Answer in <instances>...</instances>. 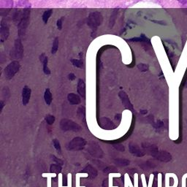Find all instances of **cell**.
<instances>
[{"label": "cell", "mask_w": 187, "mask_h": 187, "mask_svg": "<svg viewBox=\"0 0 187 187\" xmlns=\"http://www.w3.org/2000/svg\"><path fill=\"white\" fill-rule=\"evenodd\" d=\"M77 90H78V93L79 94V95L82 98H85L86 97V84H85V82L83 80H78Z\"/></svg>", "instance_id": "12"}, {"label": "cell", "mask_w": 187, "mask_h": 187, "mask_svg": "<svg viewBox=\"0 0 187 187\" xmlns=\"http://www.w3.org/2000/svg\"><path fill=\"white\" fill-rule=\"evenodd\" d=\"M102 123H101V126L104 129H107V130H110L111 128H112V125L113 123L112 121L109 120L108 119H102Z\"/></svg>", "instance_id": "21"}, {"label": "cell", "mask_w": 187, "mask_h": 187, "mask_svg": "<svg viewBox=\"0 0 187 187\" xmlns=\"http://www.w3.org/2000/svg\"><path fill=\"white\" fill-rule=\"evenodd\" d=\"M102 16L98 12L91 13L88 18V24L92 29H96L102 23Z\"/></svg>", "instance_id": "5"}, {"label": "cell", "mask_w": 187, "mask_h": 187, "mask_svg": "<svg viewBox=\"0 0 187 187\" xmlns=\"http://www.w3.org/2000/svg\"><path fill=\"white\" fill-rule=\"evenodd\" d=\"M60 128L62 131L78 132L81 130V126L76 122L68 119H63L60 121Z\"/></svg>", "instance_id": "2"}, {"label": "cell", "mask_w": 187, "mask_h": 187, "mask_svg": "<svg viewBox=\"0 0 187 187\" xmlns=\"http://www.w3.org/2000/svg\"><path fill=\"white\" fill-rule=\"evenodd\" d=\"M31 90L30 87L25 86L23 87V91H22V104L26 106L29 102L30 98H31Z\"/></svg>", "instance_id": "9"}, {"label": "cell", "mask_w": 187, "mask_h": 187, "mask_svg": "<svg viewBox=\"0 0 187 187\" xmlns=\"http://www.w3.org/2000/svg\"><path fill=\"white\" fill-rule=\"evenodd\" d=\"M23 56V47L21 40L16 39L14 42L13 49L11 51V56L15 59H21Z\"/></svg>", "instance_id": "6"}, {"label": "cell", "mask_w": 187, "mask_h": 187, "mask_svg": "<svg viewBox=\"0 0 187 187\" xmlns=\"http://www.w3.org/2000/svg\"><path fill=\"white\" fill-rule=\"evenodd\" d=\"M84 172L87 173L92 178H95V177L97 175V170H96L94 167H92L91 165H88L87 167L84 169Z\"/></svg>", "instance_id": "18"}, {"label": "cell", "mask_w": 187, "mask_h": 187, "mask_svg": "<svg viewBox=\"0 0 187 187\" xmlns=\"http://www.w3.org/2000/svg\"><path fill=\"white\" fill-rule=\"evenodd\" d=\"M89 151L92 156H97V157H101L102 154V152L100 148H99L98 145H91L89 149Z\"/></svg>", "instance_id": "16"}, {"label": "cell", "mask_w": 187, "mask_h": 187, "mask_svg": "<svg viewBox=\"0 0 187 187\" xmlns=\"http://www.w3.org/2000/svg\"><path fill=\"white\" fill-rule=\"evenodd\" d=\"M31 8V3L29 2V0H18L17 2V8Z\"/></svg>", "instance_id": "19"}, {"label": "cell", "mask_w": 187, "mask_h": 187, "mask_svg": "<svg viewBox=\"0 0 187 187\" xmlns=\"http://www.w3.org/2000/svg\"><path fill=\"white\" fill-rule=\"evenodd\" d=\"M164 126V123L162 121L159 120L156 124H154V127L156 128V130H161L162 128H163Z\"/></svg>", "instance_id": "31"}, {"label": "cell", "mask_w": 187, "mask_h": 187, "mask_svg": "<svg viewBox=\"0 0 187 187\" xmlns=\"http://www.w3.org/2000/svg\"><path fill=\"white\" fill-rule=\"evenodd\" d=\"M115 148H116L117 150H119V151H124V147L121 145H115Z\"/></svg>", "instance_id": "34"}, {"label": "cell", "mask_w": 187, "mask_h": 187, "mask_svg": "<svg viewBox=\"0 0 187 187\" xmlns=\"http://www.w3.org/2000/svg\"><path fill=\"white\" fill-rule=\"evenodd\" d=\"M147 113H148V111H147V110H141V111H140V113H141V114H143V115H145V114H146Z\"/></svg>", "instance_id": "36"}, {"label": "cell", "mask_w": 187, "mask_h": 187, "mask_svg": "<svg viewBox=\"0 0 187 187\" xmlns=\"http://www.w3.org/2000/svg\"><path fill=\"white\" fill-rule=\"evenodd\" d=\"M13 7V0H0V9L1 12L7 10L9 13Z\"/></svg>", "instance_id": "11"}, {"label": "cell", "mask_w": 187, "mask_h": 187, "mask_svg": "<svg viewBox=\"0 0 187 187\" xmlns=\"http://www.w3.org/2000/svg\"><path fill=\"white\" fill-rule=\"evenodd\" d=\"M156 159L162 162H169L171 159V155L166 151H158L157 154L154 156Z\"/></svg>", "instance_id": "13"}, {"label": "cell", "mask_w": 187, "mask_h": 187, "mask_svg": "<svg viewBox=\"0 0 187 187\" xmlns=\"http://www.w3.org/2000/svg\"><path fill=\"white\" fill-rule=\"evenodd\" d=\"M40 60L41 62L43 64V72L45 75H48L51 74V70L48 67V59L45 56L44 53H42V55L40 56Z\"/></svg>", "instance_id": "14"}, {"label": "cell", "mask_w": 187, "mask_h": 187, "mask_svg": "<svg viewBox=\"0 0 187 187\" xmlns=\"http://www.w3.org/2000/svg\"><path fill=\"white\" fill-rule=\"evenodd\" d=\"M86 141L83 137H77L72 139L67 145V148L69 151H81L85 148Z\"/></svg>", "instance_id": "4"}, {"label": "cell", "mask_w": 187, "mask_h": 187, "mask_svg": "<svg viewBox=\"0 0 187 187\" xmlns=\"http://www.w3.org/2000/svg\"><path fill=\"white\" fill-rule=\"evenodd\" d=\"M63 20H64V17H61V18H59L56 22V26H57V28L59 30H61L62 29V25H63Z\"/></svg>", "instance_id": "30"}, {"label": "cell", "mask_w": 187, "mask_h": 187, "mask_svg": "<svg viewBox=\"0 0 187 187\" xmlns=\"http://www.w3.org/2000/svg\"><path fill=\"white\" fill-rule=\"evenodd\" d=\"M30 19V8H25L23 9L22 13L21 18L19 21L18 27V34L20 36L25 34L27 28L28 27Z\"/></svg>", "instance_id": "1"}, {"label": "cell", "mask_w": 187, "mask_h": 187, "mask_svg": "<svg viewBox=\"0 0 187 187\" xmlns=\"http://www.w3.org/2000/svg\"><path fill=\"white\" fill-rule=\"evenodd\" d=\"M67 100L71 104H79L81 102V99L78 94L74 93H70L67 95Z\"/></svg>", "instance_id": "15"}, {"label": "cell", "mask_w": 187, "mask_h": 187, "mask_svg": "<svg viewBox=\"0 0 187 187\" xmlns=\"http://www.w3.org/2000/svg\"><path fill=\"white\" fill-rule=\"evenodd\" d=\"M61 167L60 164H53L51 165L50 167V171L51 173H60L61 171Z\"/></svg>", "instance_id": "22"}, {"label": "cell", "mask_w": 187, "mask_h": 187, "mask_svg": "<svg viewBox=\"0 0 187 187\" xmlns=\"http://www.w3.org/2000/svg\"><path fill=\"white\" fill-rule=\"evenodd\" d=\"M119 96L120 97L121 100L122 102V104H123L124 106L126 108V109L130 110L132 112H134V107H133L132 104L130 102V99H129V97L126 94V93L124 91H121L119 94Z\"/></svg>", "instance_id": "8"}, {"label": "cell", "mask_w": 187, "mask_h": 187, "mask_svg": "<svg viewBox=\"0 0 187 187\" xmlns=\"http://www.w3.org/2000/svg\"><path fill=\"white\" fill-rule=\"evenodd\" d=\"M53 146H54V148H56V151H57L59 154H61V145H60V143L59 142V140H56V139H54V140H53Z\"/></svg>", "instance_id": "26"}, {"label": "cell", "mask_w": 187, "mask_h": 187, "mask_svg": "<svg viewBox=\"0 0 187 187\" xmlns=\"http://www.w3.org/2000/svg\"><path fill=\"white\" fill-rule=\"evenodd\" d=\"M10 35V25L8 20L2 18L0 23V40L4 42L8 40Z\"/></svg>", "instance_id": "7"}, {"label": "cell", "mask_w": 187, "mask_h": 187, "mask_svg": "<svg viewBox=\"0 0 187 187\" xmlns=\"http://www.w3.org/2000/svg\"><path fill=\"white\" fill-rule=\"evenodd\" d=\"M75 78H76V76L75 75V74L70 73L68 75V79L70 80V81H74V80H75Z\"/></svg>", "instance_id": "33"}, {"label": "cell", "mask_w": 187, "mask_h": 187, "mask_svg": "<svg viewBox=\"0 0 187 187\" xmlns=\"http://www.w3.org/2000/svg\"><path fill=\"white\" fill-rule=\"evenodd\" d=\"M129 148H130V153L134 156H137V157H141V156H143L145 155V153L136 144L130 143Z\"/></svg>", "instance_id": "10"}, {"label": "cell", "mask_w": 187, "mask_h": 187, "mask_svg": "<svg viewBox=\"0 0 187 187\" xmlns=\"http://www.w3.org/2000/svg\"><path fill=\"white\" fill-rule=\"evenodd\" d=\"M186 87H187V83H186Z\"/></svg>", "instance_id": "38"}, {"label": "cell", "mask_w": 187, "mask_h": 187, "mask_svg": "<svg viewBox=\"0 0 187 187\" xmlns=\"http://www.w3.org/2000/svg\"><path fill=\"white\" fill-rule=\"evenodd\" d=\"M58 49H59V38H56L53 40V45H52L51 49V53L52 54H55L57 52Z\"/></svg>", "instance_id": "23"}, {"label": "cell", "mask_w": 187, "mask_h": 187, "mask_svg": "<svg viewBox=\"0 0 187 187\" xmlns=\"http://www.w3.org/2000/svg\"><path fill=\"white\" fill-rule=\"evenodd\" d=\"M115 163L120 166H126L130 164V161L126 160V159H117L115 160Z\"/></svg>", "instance_id": "27"}, {"label": "cell", "mask_w": 187, "mask_h": 187, "mask_svg": "<svg viewBox=\"0 0 187 187\" xmlns=\"http://www.w3.org/2000/svg\"><path fill=\"white\" fill-rule=\"evenodd\" d=\"M78 116L81 117V119L85 118V116H86V110H85V108H83V107H81V108H78Z\"/></svg>", "instance_id": "28"}, {"label": "cell", "mask_w": 187, "mask_h": 187, "mask_svg": "<svg viewBox=\"0 0 187 187\" xmlns=\"http://www.w3.org/2000/svg\"><path fill=\"white\" fill-rule=\"evenodd\" d=\"M178 2H180L181 5H186V7H187V0H178Z\"/></svg>", "instance_id": "35"}, {"label": "cell", "mask_w": 187, "mask_h": 187, "mask_svg": "<svg viewBox=\"0 0 187 187\" xmlns=\"http://www.w3.org/2000/svg\"><path fill=\"white\" fill-rule=\"evenodd\" d=\"M52 13H53V10L52 9L47 10L46 11H45V12L43 13L42 18V20H43L45 24H46V23H48L49 18H50V17L51 16Z\"/></svg>", "instance_id": "20"}, {"label": "cell", "mask_w": 187, "mask_h": 187, "mask_svg": "<svg viewBox=\"0 0 187 187\" xmlns=\"http://www.w3.org/2000/svg\"><path fill=\"white\" fill-rule=\"evenodd\" d=\"M71 62L73 64L75 67H78V68H83V62L81 59H71Z\"/></svg>", "instance_id": "24"}, {"label": "cell", "mask_w": 187, "mask_h": 187, "mask_svg": "<svg viewBox=\"0 0 187 187\" xmlns=\"http://www.w3.org/2000/svg\"><path fill=\"white\" fill-rule=\"evenodd\" d=\"M52 156V159H53V160L54 161V162H56V164H60V165H62L63 164V161L61 160V159H59V158L56 157V156H54V155H53Z\"/></svg>", "instance_id": "32"}, {"label": "cell", "mask_w": 187, "mask_h": 187, "mask_svg": "<svg viewBox=\"0 0 187 187\" xmlns=\"http://www.w3.org/2000/svg\"><path fill=\"white\" fill-rule=\"evenodd\" d=\"M1 111H2V109H3V108H4V102H3V101H1Z\"/></svg>", "instance_id": "37"}, {"label": "cell", "mask_w": 187, "mask_h": 187, "mask_svg": "<svg viewBox=\"0 0 187 187\" xmlns=\"http://www.w3.org/2000/svg\"><path fill=\"white\" fill-rule=\"evenodd\" d=\"M137 68L142 72H146L147 70H148V65L145 64H140L137 65Z\"/></svg>", "instance_id": "29"}, {"label": "cell", "mask_w": 187, "mask_h": 187, "mask_svg": "<svg viewBox=\"0 0 187 187\" xmlns=\"http://www.w3.org/2000/svg\"><path fill=\"white\" fill-rule=\"evenodd\" d=\"M45 121L47 122V124L49 125H52L55 121V117L53 116V115H51V114H48V115L45 116Z\"/></svg>", "instance_id": "25"}, {"label": "cell", "mask_w": 187, "mask_h": 187, "mask_svg": "<svg viewBox=\"0 0 187 187\" xmlns=\"http://www.w3.org/2000/svg\"><path fill=\"white\" fill-rule=\"evenodd\" d=\"M20 63L18 61H13L8 64L4 70V74H5V78L10 80L16 75V74L20 70Z\"/></svg>", "instance_id": "3"}, {"label": "cell", "mask_w": 187, "mask_h": 187, "mask_svg": "<svg viewBox=\"0 0 187 187\" xmlns=\"http://www.w3.org/2000/svg\"><path fill=\"white\" fill-rule=\"evenodd\" d=\"M52 94L51 92V90L49 89H46L44 94V100H45V103L47 105H50L52 102Z\"/></svg>", "instance_id": "17"}]
</instances>
